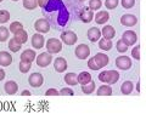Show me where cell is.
Wrapping results in <instances>:
<instances>
[{"label": "cell", "instance_id": "obj_2", "mask_svg": "<svg viewBox=\"0 0 146 120\" xmlns=\"http://www.w3.org/2000/svg\"><path fill=\"white\" fill-rule=\"evenodd\" d=\"M119 79V73L117 71H104L99 74V80L106 84H116Z\"/></svg>", "mask_w": 146, "mask_h": 120}, {"label": "cell", "instance_id": "obj_32", "mask_svg": "<svg viewBox=\"0 0 146 120\" xmlns=\"http://www.w3.org/2000/svg\"><path fill=\"white\" fill-rule=\"evenodd\" d=\"M102 3L101 0H89V9L90 10H100Z\"/></svg>", "mask_w": 146, "mask_h": 120}, {"label": "cell", "instance_id": "obj_14", "mask_svg": "<svg viewBox=\"0 0 146 120\" xmlns=\"http://www.w3.org/2000/svg\"><path fill=\"white\" fill-rule=\"evenodd\" d=\"M100 36H101V30L96 28V27H93V28H90L88 30V39L90 41H93V43H96L100 39Z\"/></svg>", "mask_w": 146, "mask_h": 120}, {"label": "cell", "instance_id": "obj_26", "mask_svg": "<svg viewBox=\"0 0 146 120\" xmlns=\"http://www.w3.org/2000/svg\"><path fill=\"white\" fill-rule=\"evenodd\" d=\"M110 95H112V89L108 85H102L99 87L98 96H110Z\"/></svg>", "mask_w": 146, "mask_h": 120}, {"label": "cell", "instance_id": "obj_11", "mask_svg": "<svg viewBox=\"0 0 146 120\" xmlns=\"http://www.w3.org/2000/svg\"><path fill=\"white\" fill-rule=\"evenodd\" d=\"M44 81V78L42 74H39V73H33V74H31V76L28 78V82L31 86L33 87H39L42 86Z\"/></svg>", "mask_w": 146, "mask_h": 120}, {"label": "cell", "instance_id": "obj_23", "mask_svg": "<svg viewBox=\"0 0 146 120\" xmlns=\"http://www.w3.org/2000/svg\"><path fill=\"white\" fill-rule=\"evenodd\" d=\"M91 81V75L88 72H82L80 74H78V82L80 85H85L88 82Z\"/></svg>", "mask_w": 146, "mask_h": 120}, {"label": "cell", "instance_id": "obj_6", "mask_svg": "<svg viewBox=\"0 0 146 120\" xmlns=\"http://www.w3.org/2000/svg\"><path fill=\"white\" fill-rule=\"evenodd\" d=\"M116 66L122 71H128L131 67V61L128 56H119L116 58Z\"/></svg>", "mask_w": 146, "mask_h": 120}, {"label": "cell", "instance_id": "obj_13", "mask_svg": "<svg viewBox=\"0 0 146 120\" xmlns=\"http://www.w3.org/2000/svg\"><path fill=\"white\" fill-rule=\"evenodd\" d=\"M44 43H45V39L42 34L36 33L32 36V45H33L34 49H42L44 46Z\"/></svg>", "mask_w": 146, "mask_h": 120}, {"label": "cell", "instance_id": "obj_12", "mask_svg": "<svg viewBox=\"0 0 146 120\" xmlns=\"http://www.w3.org/2000/svg\"><path fill=\"white\" fill-rule=\"evenodd\" d=\"M54 68H55V71L58 72V73L65 72L66 68H67V62H66V59L63 58V57L56 58V59H55V62H54Z\"/></svg>", "mask_w": 146, "mask_h": 120}, {"label": "cell", "instance_id": "obj_36", "mask_svg": "<svg viewBox=\"0 0 146 120\" xmlns=\"http://www.w3.org/2000/svg\"><path fill=\"white\" fill-rule=\"evenodd\" d=\"M118 0H106V3H105V6L108 10H113V9H116L117 5H118Z\"/></svg>", "mask_w": 146, "mask_h": 120}, {"label": "cell", "instance_id": "obj_29", "mask_svg": "<svg viewBox=\"0 0 146 120\" xmlns=\"http://www.w3.org/2000/svg\"><path fill=\"white\" fill-rule=\"evenodd\" d=\"M18 68H20V72L22 73H27L29 72V69L32 68V62H25V61H21L20 64H18Z\"/></svg>", "mask_w": 146, "mask_h": 120}, {"label": "cell", "instance_id": "obj_20", "mask_svg": "<svg viewBox=\"0 0 146 120\" xmlns=\"http://www.w3.org/2000/svg\"><path fill=\"white\" fill-rule=\"evenodd\" d=\"M5 91H6V94L7 95H15L16 92L18 91V85H17V82L15 81H7L6 84H5Z\"/></svg>", "mask_w": 146, "mask_h": 120}, {"label": "cell", "instance_id": "obj_8", "mask_svg": "<svg viewBox=\"0 0 146 120\" xmlns=\"http://www.w3.org/2000/svg\"><path fill=\"white\" fill-rule=\"evenodd\" d=\"M34 28L38 33H48L50 30V24L44 18H40V20H36L34 23Z\"/></svg>", "mask_w": 146, "mask_h": 120}, {"label": "cell", "instance_id": "obj_1", "mask_svg": "<svg viewBox=\"0 0 146 120\" xmlns=\"http://www.w3.org/2000/svg\"><path fill=\"white\" fill-rule=\"evenodd\" d=\"M108 62H110V58H108L107 55L98 53L88 61V68L93 69V71H98V69H100V68L106 67L108 64Z\"/></svg>", "mask_w": 146, "mask_h": 120}, {"label": "cell", "instance_id": "obj_44", "mask_svg": "<svg viewBox=\"0 0 146 120\" xmlns=\"http://www.w3.org/2000/svg\"><path fill=\"white\" fill-rule=\"evenodd\" d=\"M136 91H140V81H138V84H136Z\"/></svg>", "mask_w": 146, "mask_h": 120}, {"label": "cell", "instance_id": "obj_39", "mask_svg": "<svg viewBox=\"0 0 146 120\" xmlns=\"http://www.w3.org/2000/svg\"><path fill=\"white\" fill-rule=\"evenodd\" d=\"M60 95L61 96H72L73 91H72V89H70V87H65V89H62L60 91Z\"/></svg>", "mask_w": 146, "mask_h": 120}, {"label": "cell", "instance_id": "obj_28", "mask_svg": "<svg viewBox=\"0 0 146 120\" xmlns=\"http://www.w3.org/2000/svg\"><path fill=\"white\" fill-rule=\"evenodd\" d=\"M82 90H83V92H84V94H86V95L91 94V92L95 90V82L91 80L90 82H88V84H85V85L82 86Z\"/></svg>", "mask_w": 146, "mask_h": 120}, {"label": "cell", "instance_id": "obj_22", "mask_svg": "<svg viewBox=\"0 0 146 120\" xmlns=\"http://www.w3.org/2000/svg\"><path fill=\"white\" fill-rule=\"evenodd\" d=\"M65 81H66V84L68 85H77L78 84V75L74 74V73H68V74L65 75Z\"/></svg>", "mask_w": 146, "mask_h": 120}, {"label": "cell", "instance_id": "obj_27", "mask_svg": "<svg viewBox=\"0 0 146 120\" xmlns=\"http://www.w3.org/2000/svg\"><path fill=\"white\" fill-rule=\"evenodd\" d=\"M21 43H18V41L13 38L11 39L10 41H9V49L11 50L12 52H17V51H20V49H21Z\"/></svg>", "mask_w": 146, "mask_h": 120}, {"label": "cell", "instance_id": "obj_30", "mask_svg": "<svg viewBox=\"0 0 146 120\" xmlns=\"http://www.w3.org/2000/svg\"><path fill=\"white\" fill-rule=\"evenodd\" d=\"M9 34H10L9 28H6V27H0V41H1V43L9 39Z\"/></svg>", "mask_w": 146, "mask_h": 120}, {"label": "cell", "instance_id": "obj_10", "mask_svg": "<svg viewBox=\"0 0 146 120\" xmlns=\"http://www.w3.org/2000/svg\"><path fill=\"white\" fill-rule=\"evenodd\" d=\"M121 23L125 27H133L138 23V18H136V16H134V15L127 13V15H123L121 17Z\"/></svg>", "mask_w": 146, "mask_h": 120}, {"label": "cell", "instance_id": "obj_15", "mask_svg": "<svg viewBox=\"0 0 146 120\" xmlns=\"http://www.w3.org/2000/svg\"><path fill=\"white\" fill-rule=\"evenodd\" d=\"M12 63V56L6 51H1L0 52V66L3 67H7Z\"/></svg>", "mask_w": 146, "mask_h": 120}, {"label": "cell", "instance_id": "obj_4", "mask_svg": "<svg viewBox=\"0 0 146 120\" xmlns=\"http://www.w3.org/2000/svg\"><path fill=\"white\" fill-rule=\"evenodd\" d=\"M74 53L79 59H85V58H88L90 55V47L85 44H80L76 47Z\"/></svg>", "mask_w": 146, "mask_h": 120}, {"label": "cell", "instance_id": "obj_41", "mask_svg": "<svg viewBox=\"0 0 146 120\" xmlns=\"http://www.w3.org/2000/svg\"><path fill=\"white\" fill-rule=\"evenodd\" d=\"M48 4H49V0H38V5L40 7H46L48 6Z\"/></svg>", "mask_w": 146, "mask_h": 120}, {"label": "cell", "instance_id": "obj_17", "mask_svg": "<svg viewBox=\"0 0 146 120\" xmlns=\"http://www.w3.org/2000/svg\"><path fill=\"white\" fill-rule=\"evenodd\" d=\"M36 58L35 56V52L33 50H25L21 55V61H25V62H33L34 59Z\"/></svg>", "mask_w": 146, "mask_h": 120}, {"label": "cell", "instance_id": "obj_31", "mask_svg": "<svg viewBox=\"0 0 146 120\" xmlns=\"http://www.w3.org/2000/svg\"><path fill=\"white\" fill-rule=\"evenodd\" d=\"M23 6L28 10H34L38 6V1L36 0H23Z\"/></svg>", "mask_w": 146, "mask_h": 120}, {"label": "cell", "instance_id": "obj_45", "mask_svg": "<svg viewBox=\"0 0 146 120\" xmlns=\"http://www.w3.org/2000/svg\"><path fill=\"white\" fill-rule=\"evenodd\" d=\"M1 1H3V0H0V3H1Z\"/></svg>", "mask_w": 146, "mask_h": 120}, {"label": "cell", "instance_id": "obj_5", "mask_svg": "<svg viewBox=\"0 0 146 120\" xmlns=\"http://www.w3.org/2000/svg\"><path fill=\"white\" fill-rule=\"evenodd\" d=\"M35 59H36V64H38V67L44 68V67H48L49 64L51 63L52 57H51V53L43 52V53H40Z\"/></svg>", "mask_w": 146, "mask_h": 120}, {"label": "cell", "instance_id": "obj_42", "mask_svg": "<svg viewBox=\"0 0 146 120\" xmlns=\"http://www.w3.org/2000/svg\"><path fill=\"white\" fill-rule=\"evenodd\" d=\"M4 78H5V72H4L3 69L0 68V81H1V80L4 79Z\"/></svg>", "mask_w": 146, "mask_h": 120}, {"label": "cell", "instance_id": "obj_21", "mask_svg": "<svg viewBox=\"0 0 146 120\" xmlns=\"http://www.w3.org/2000/svg\"><path fill=\"white\" fill-rule=\"evenodd\" d=\"M13 38H15L18 41V43L25 44V43H27V40H28V35H27V32L23 28H22V29H20L18 32H16Z\"/></svg>", "mask_w": 146, "mask_h": 120}, {"label": "cell", "instance_id": "obj_40", "mask_svg": "<svg viewBox=\"0 0 146 120\" xmlns=\"http://www.w3.org/2000/svg\"><path fill=\"white\" fill-rule=\"evenodd\" d=\"M45 95L46 96H58L60 92H58L56 89H49L46 92H45Z\"/></svg>", "mask_w": 146, "mask_h": 120}, {"label": "cell", "instance_id": "obj_3", "mask_svg": "<svg viewBox=\"0 0 146 120\" xmlns=\"http://www.w3.org/2000/svg\"><path fill=\"white\" fill-rule=\"evenodd\" d=\"M46 50L49 53H58L62 50V43L56 38H51L46 41Z\"/></svg>", "mask_w": 146, "mask_h": 120}, {"label": "cell", "instance_id": "obj_19", "mask_svg": "<svg viewBox=\"0 0 146 120\" xmlns=\"http://www.w3.org/2000/svg\"><path fill=\"white\" fill-rule=\"evenodd\" d=\"M93 17H94L93 10H90V9H83L80 12V15H79V18L84 23H89L91 20H93Z\"/></svg>", "mask_w": 146, "mask_h": 120}, {"label": "cell", "instance_id": "obj_24", "mask_svg": "<svg viewBox=\"0 0 146 120\" xmlns=\"http://www.w3.org/2000/svg\"><path fill=\"white\" fill-rule=\"evenodd\" d=\"M133 87H134V85H133V82L131 81H124L122 84V86H121V91H122V94L123 95H129L131 91H133Z\"/></svg>", "mask_w": 146, "mask_h": 120}, {"label": "cell", "instance_id": "obj_46", "mask_svg": "<svg viewBox=\"0 0 146 120\" xmlns=\"http://www.w3.org/2000/svg\"><path fill=\"white\" fill-rule=\"evenodd\" d=\"M13 1H17V0H13Z\"/></svg>", "mask_w": 146, "mask_h": 120}, {"label": "cell", "instance_id": "obj_16", "mask_svg": "<svg viewBox=\"0 0 146 120\" xmlns=\"http://www.w3.org/2000/svg\"><path fill=\"white\" fill-rule=\"evenodd\" d=\"M110 18V13L107 11H99L96 15H95V22L98 24H105Z\"/></svg>", "mask_w": 146, "mask_h": 120}, {"label": "cell", "instance_id": "obj_35", "mask_svg": "<svg viewBox=\"0 0 146 120\" xmlns=\"http://www.w3.org/2000/svg\"><path fill=\"white\" fill-rule=\"evenodd\" d=\"M128 50V45L123 41V39H121V40H118L117 41V51H119V52H125Z\"/></svg>", "mask_w": 146, "mask_h": 120}, {"label": "cell", "instance_id": "obj_38", "mask_svg": "<svg viewBox=\"0 0 146 120\" xmlns=\"http://www.w3.org/2000/svg\"><path fill=\"white\" fill-rule=\"evenodd\" d=\"M131 56H133L136 61H139L140 59V46L139 45L133 49V51H131Z\"/></svg>", "mask_w": 146, "mask_h": 120}, {"label": "cell", "instance_id": "obj_43", "mask_svg": "<svg viewBox=\"0 0 146 120\" xmlns=\"http://www.w3.org/2000/svg\"><path fill=\"white\" fill-rule=\"evenodd\" d=\"M32 94H31V91H28V90H25V91H22V96H31Z\"/></svg>", "mask_w": 146, "mask_h": 120}, {"label": "cell", "instance_id": "obj_47", "mask_svg": "<svg viewBox=\"0 0 146 120\" xmlns=\"http://www.w3.org/2000/svg\"><path fill=\"white\" fill-rule=\"evenodd\" d=\"M80 1H84V0H80Z\"/></svg>", "mask_w": 146, "mask_h": 120}, {"label": "cell", "instance_id": "obj_34", "mask_svg": "<svg viewBox=\"0 0 146 120\" xmlns=\"http://www.w3.org/2000/svg\"><path fill=\"white\" fill-rule=\"evenodd\" d=\"M10 20V12L6 10H0V23H6Z\"/></svg>", "mask_w": 146, "mask_h": 120}, {"label": "cell", "instance_id": "obj_7", "mask_svg": "<svg viewBox=\"0 0 146 120\" xmlns=\"http://www.w3.org/2000/svg\"><path fill=\"white\" fill-rule=\"evenodd\" d=\"M61 40L63 41L65 44L67 45H74L77 43V34L74 32H71V30H67V32H63L61 34Z\"/></svg>", "mask_w": 146, "mask_h": 120}, {"label": "cell", "instance_id": "obj_25", "mask_svg": "<svg viewBox=\"0 0 146 120\" xmlns=\"http://www.w3.org/2000/svg\"><path fill=\"white\" fill-rule=\"evenodd\" d=\"M99 47L104 50V51H108V50L112 49V41L110 39H101L99 41Z\"/></svg>", "mask_w": 146, "mask_h": 120}, {"label": "cell", "instance_id": "obj_18", "mask_svg": "<svg viewBox=\"0 0 146 120\" xmlns=\"http://www.w3.org/2000/svg\"><path fill=\"white\" fill-rule=\"evenodd\" d=\"M101 34L104 35L105 39H110V40H111V39L115 38L116 30H115V28H113L112 26H106V27H104V28H102Z\"/></svg>", "mask_w": 146, "mask_h": 120}, {"label": "cell", "instance_id": "obj_33", "mask_svg": "<svg viewBox=\"0 0 146 120\" xmlns=\"http://www.w3.org/2000/svg\"><path fill=\"white\" fill-rule=\"evenodd\" d=\"M22 28H23V24H22V23H20V22H12L11 24H10V28H9V29H10L11 33L15 34L16 32H18V30L22 29Z\"/></svg>", "mask_w": 146, "mask_h": 120}, {"label": "cell", "instance_id": "obj_37", "mask_svg": "<svg viewBox=\"0 0 146 120\" xmlns=\"http://www.w3.org/2000/svg\"><path fill=\"white\" fill-rule=\"evenodd\" d=\"M135 5V0H122V6L124 9H130Z\"/></svg>", "mask_w": 146, "mask_h": 120}, {"label": "cell", "instance_id": "obj_9", "mask_svg": "<svg viewBox=\"0 0 146 120\" xmlns=\"http://www.w3.org/2000/svg\"><path fill=\"white\" fill-rule=\"evenodd\" d=\"M122 39H123V41H124V43L128 46H130V45H134L136 43V40H138V36H136L135 32H133V30H127V32L123 33Z\"/></svg>", "mask_w": 146, "mask_h": 120}]
</instances>
